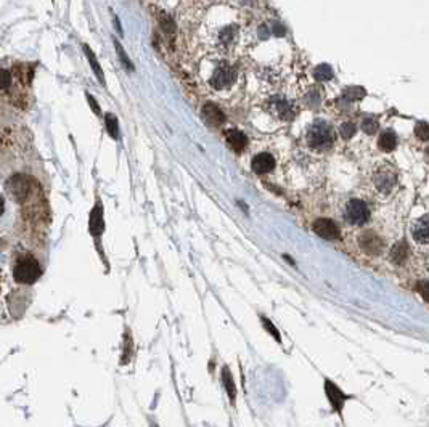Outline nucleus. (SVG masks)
I'll return each mask as SVG.
<instances>
[{"mask_svg": "<svg viewBox=\"0 0 429 427\" xmlns=\"http://www.w3.org/2000/svg\"><path fill=\"white\" fill-rule=\"evenodd\" d=\"M314 76L317 80H328L333 77V71L328 65H320L318 68H315Z\"/></svg>", "mask_w": 429, "mask_h": 427, "instance_id": "5701e85b", "label": "nucleus"}, {"mask_svg": "<svg viewBox=\"0 0 429 427\" xmlns=\"http://www.w3.org/2000/svg\"><path fill=\"white\" fill-rule=\"evenodd\" d=\"M314 232L325 239H336L339 238V228L329 218H318L314 222Z\"/></svg>", "mask_w": 429, "mask_h": 427, "instance_id": "6e6552de", "label": "nucleus"}, {"mask_svg": "<svg viewBox=\"0 0 429 427\" xmlns=\"http://www.w3.org/2000/svg\"><path fill=\"white\" fill-rule=\"evenodd\" d=\"M114 47H116V51H118V55H119V58H121V61H123V65H124V68L127 69V71H134V65H132V61L127 58V55H126V51H124V48H123V45L119 44V40H116L114 39Z\"/></svg>", "mask_w": 429, "mask_h": 427, "instance_id": "4be33fe9", "label": "nucleus"}, {"mask_svg": "<svg viewBox=\"0 0 429 427\" xmlns=\"http://www.w3.org/2000/svg\"><path fill=\"white\" fill-rule=\"evenodd\" d=\"M365 95V90L358 89V87H353V89H347L344 96L349 98V100H360V98Z\"/></svg>", "mask_w": 429, "mask_h": 427, "instance_id": "cd10ccee", "label": "nucleus"}, {"mask_svg": "<svg viewBox=\"0 0 429 427\" xmlns=\"http://www.w3.org/2000/svg\"><path fill=\"white\" fill-rule=\"evenodd\" d=\"M362 243H363V247H365V251H367V252H370V254L379 252L381 243H379V239H378V236H376V235L365 233L362 236Z\"/></svg>", "mask_w": 429, "mask_h": 427, "instance_id": "a211bd4d", "label": "nucleus"}, {"mask_svg": "<svg viewBox=\"0 0 429 427\" xmlns=\"http://www.w3.org/2000/svg\"><path fill=\"white\" fill-rule=\"evenodd\" d=\"M415 134L420 140H429V124L418 122L415 125Z\"/></svg>", "mask_w": 429, "mask_h": 427, "instance_id": "a878e982", "label": "nucleus"}, {"mask_svg": "<svg viewBox=\"0 0 429 427\" xmlns=\"http://www.w3.org/2000/svg\"><path fill=\"white\" fill-rule=\"evenodd\" d=\"M82 48H84V51H85V56H87V60H89V63H90L92 69H94V72L97 74V79H98V82L105 85V74H103V71H101L100 65H98V60H97L95 53H94V51H92V48L89 47V45H84Z\"/></svg>", "mask_w": 429, "mask_h": 427, "instance_id": "2eb2a0df", "label": "nucleus"}, {"mask_svg": "<svg viewBox=\"0 0 429 427\" xmlns=\"http://www.w3.org/2000/svg\"><path fill=\"white\" fill-rule=\"evenodd\" d=\"M411 236L416 243L428 244L429 243V215H423L411 225Z\"/></svg>", "mask_w": 429, "mask_h": 427, "instance_id": "1a4fd4ad", "label": "nucleus"}, {"mask_svg": "<svg viewBox=\"0 0 429 427\" xmlns=\"http://www.w3.org/2000/svg\"><path fill=\"white\" fill-rule=\"evenodd\" d=\"M344 218L351 225H363L370 218L368 206L360 199H352L344 209Z\"/></svg>", "mask_w": 429, "mask_h": 427, "instance_id": "20e7f679", "label": "nucleus"}, {"mask_svg": "<svg viewBox=\"0 0 429 427\" xmlns=\"http://www.w3.org/2000/svg\"><path fill=\"white\" fill-rule=\"evenodd\" d=\"M339 134L343 135V138H351L353 134H355V125H353L352 122H344L343 125L339 127Z\"/></svg>", "mask_w": 429, "mask_h": 427, "instance_id": "bb28decb", "label": "nucleus"}, {"mask_svg": "<svg viewBox=\"0 0 429 427\" xmlns=\"http://www.w3.org/2000/svg\"><path fill=\"white\" fill-rule=\"evenodd\" d=\"M89 232L94 236H100L105 232V220H103V207L100 203H97L95 207L90 212V220H89Z\"/></svg>", "mask_w": 429, "mask_h": 427, "instance_id": "9d476101", "label": "nucleus"}, {"mask_svg": "<svg viewBox=\"0 0 429 427\" xmlns=\"http://www.w3.org/2000/svg\"><path fill=\"white\" fill-rule=\"evenodd\" d=\"M262 321H264V326H265V330H267V331H269V332L272 334V336H274V337L277 339V340H280V334H278V331H277V328H275L274 325H272V323H270V321H269L267 318H264Z\"/></svg>", "mask_w": 429, "mask_h": 427, "instance_id": "c756f323", "label": "nucleus"}, {"mask_svg": "<svg viewBox=\"0 0 429 427\" xmlns=\"http://www.w3.org/2000/svg\"><path fill=\"white\" fill-rule=\"evenodd\" d=\"M251 167L256 174H265V172H269L275 167V159H274V156L267 154V153L257 154L256 158L252 159Z\"/></svg>", "mask_w": 429, "mask_h": 427, "instance_id": "ddd939ff", "label": "nucleus"}, {"mask_svg": "<svg viewBox=\"0 0 429 427\" xmlns=\"http://www.w3.org/2000/svg\"><path fill=\"white\" fill-rule=\"evenodd\" d=\"M416 289H418V292L423 296V299L429 302V283H420V285L416 286Z\"/></svg>", "mask_w": 429, "mask_h": 427, "instance_id": "c85d7f7f", "label": "nucleus"}, {"mask_svg": "<svg viewBox=\"0 0 429 427\" xmlns=\"http://www.w3.org/2000/svg\"><path fill=\"white\" fill-rule=\"evenodd\" d=\"M362 129H363V132H367V134L372 135V134H375V132L379 129V124H378V120H376L373 116H368V118L363 119Z\"/></svg>", "mask_w": 429, "mask_h": 427, "instance_id": "b1692460", "label": "nucleus"}, {"mask_svg": "<svg viewBox=\"0 0 429 427\" xmlns=\"http://www.w3.org/2000/svg\"><path fill=\"white\" fill-rule=\"evenodd\" d=\"M235 36H236L235 27L233 26H227V27H224V29L220 31L219 39H220V42H222L224 45H230L235 40Z\"/></svg>", "mask_w": 429, "mask_h": 427, "instance_id": "412c9836", "label": "nucleus"}, {"mask_svg": "<svg viewBox=\"0 0 429 427\" xmlns=\"http://www.w3.org/2000/svg\"><path fill=\"white\" fill-rule=\"evenodd\" d=\"M105 124L108 129V134L113 138H118V119H116L113 114H106L105 116Z\"/></svg>", "mask_w": 429, "mask_h": 427, "instance_id": "393cba45", "label": "nucleus"}, {"mask_svg": "<svg viewBox=\"0 0 429 427\" xmlns=\"http://www.w3.org/2000/svg\"><path fill=\"white\" fill-rule=\"evenodd\" d=\"M236 80V71L230 65H219L211 76V85L216 90L230 89Z\"/></svg>", "mask_w": 429, "mask_h": 427, "instance_id": "39448f33", "label": "nucleus"}, {"mask_svg": "<svg viewBox=\"0 0 429 427\" xmlns=\"http://www.w3.org/2000/svg\"><path fill=\"white\" fill-rule=\"evenodd\" d=\"M407 252H408L407 244H405V241H401V243H397L391 249V261L394 263H404L405 257H407Z\"/></svg>", "mask_w": 429, "mask_h": 427, "instance_id": "6ab92c4d", "label": "nucleus"}, {"mask_svg": "<svg viewBox=\"0 0 429 427\" xmlns=\"http://www.w3.org/2000/svg\"><path fill=\"white\" fill-rule=\"evenodd\" d=\"M42 275V270H40V265L34 257L27 256V257H21L15 265L13 270V278L16 283L20 285H32L39 280V276Z\"/></svg>", "mask_w": 429, "mask_h": 427, "instance_id": "f03ea898", "label": "nucleus"}, {"mask_svg": "<svg viewBox=\"0 0 429 427\" xmlns=\"http://www.w3.org/2000/svg\"><path fill=\"white\" fill-rule=\"evenodd\" d=\"M11 82H13V74L8 69L0 68V92L8 90L11 87Z\"/></svg>", "mask_w": 429, "mask_h": 427, "instance_id": "aec40b11", "label": "nucleus"}, {"mask_svg": "<svg viewBox=\"0 0 429 427\" xmlns=\"http://www.w3.org/2000/svg\"><path fill=\"white\" fill-rule=\"evenodd\" d=\"M222 384H224V389L227 390L230 402L233 403L235 398H236V385H235V380H233V378H231L228 368L222 369Z\"/></svg>", "mask_w": 429, "mask_h": 427, "instance_id": "dca6fc26", "label": "nucleus"}, {"mask_svg": "<svg viewBox=\"0 0 429 427\" xmlns=\"http://www.w3.org/2000/svg\"><path fill=\"white\" fill-rule=\"evenodd\" d=\"M202 118L211 127H220L225 120V116L220 111V108L212 105V103H207V105L202 106Z\"/></svg>", "mask_w": 429, "mask_h": 427, "instance_id": "9b49d317", "label": "nucleus"}, {"mask_svg": "<svg viewBox=\"0 0 429 427\" xmlns=\"http://www.w3.org/2000/svg\"><path fill=\"white\" fill-rule=\"evenodd\" d=\"M378 145H379V148L382 149V151H392V149L396 148V145H397V137H396V134H394V132H391V130L382 132V134L379 135Z\"/></svg>", "mask_w": 429, "mask_h": 427, "instance_id": "f3484780", "label": "nucleus"}, {"mask_svg": "<svg viewBox=\"0 0 429 427\" xmlns=\"http://www.w3.org/2000/svg\"><path fill=\"white\" fill-rule=\"evenodd\" d=\"M2 212H3V199L2 196H0V215H2Z\"/></svg>", "mask_w": 429, "mask_h": 427, "instance_id": "2f4dec72", "label": "nucleus"}, {"mask_svg": "<svg viewBox=\"0 0 429 427\" xmlns=\"http://www.w3.org/2000/svg\"><path fill=\"white\" fill-rule=\"evenodd\" d=\"M8 191L15 201H25L29 194V178L25 175H15L8 183Z\"/></svg>", "mask_w": 429, "mask_h": 427, "instance_id": "0eeeda50", "label": "nucleus"}, {"mask_svg": "<svg viewBox=\"0 0 429 427\" xmlns=\"http://www.w3.org/2000/svg\"><path fill=\"white\" fill-rule=\"evenodd\" d=\"M372 183L376 193L382 196L389 194L394 187L397 183V172L392 166L384 164V166H376L372 175Z\"/></svg>", "mask_w": 429, "mask_h": 427, "instance_id": "f257e3e1", "label": "nucleus"}, {"mask_svg": "<svg viewBox=\"0 0 429 427\" xmlns=\"http://www.w3.org/2000/svg\"><path fill=\"white\" fill-rule=\"evenodd\" d=\"M225 138H227V143L228 146L233 149L236 153H241L243 149L246 148V143H248V138L246 135L243 134L241 130H236V129H230L225 132Z\"/></svg>", "mask_w": 429, "mask_h": 427, "instance_id": "f8f14e48", "label": "nucleus"}, {"mask_svg": "<svg viewBox=\"0 0 429 427\" xmlns=\"http://www.w3.org/2000/svg\"><path fill=\"white\" fill-rule=\"evenodd\" d=\"M272 108H274V113L277 114L278 118L281 119H291L294 118L296 114V109L293 108L291 103H288L285 100H277L272 103Z\"/></svg>", "mask_w": 429, "mask_h": 427, "instance_id": "4468645a", "label": "nucleus"}, {"mask_svg": "<svg viewBox=\"0 0 429 427\" xmlns=\"http://www.w3.org/2000/svg\"><path fill=\"white\" fill-rule=\"evenodd\" d=\"M333 130L327 122L317 120L307 130V143L315 149H327L333 143Z\"/></svg>", "mask_w": 429, "mask_h": 427, "instance_id": "7ed1b4c3", "label": "nucleus"}, {"mask_svg": "<svg viewBox=\"0 0 429 427\" xmlns=\"http://www.w3.org/2000/svg\"><path fill=\"white\" fill-rule=\"evenodd\" d=\"M87 100H89V105L92 106V109H94V113L101 114V113H100V108H98V105H97V101H95V98H94V96L87 94Z\"/></svg>", "mask_w": 429, "mask_h": 427, "instance_id": "7c9ffc66", "label": "nucleus"}, {"mask_svg": "<svg viewBox=\"0 0 429 427\" xmlns=\"http://www.w3.org/2000/svg\"><path fill=\"white\" fill-rule=\"evenodd\" d=\"M325 394H327L329 405H331L334 411H338V413L343 411L346 402L351 398L349 395H346L334 382H331V380H325Z\"/></svg>", "mask_w": 429, "mask_h": 427, "instance_id": "423d86ee", "label": "nucleus"}]
</instances>
